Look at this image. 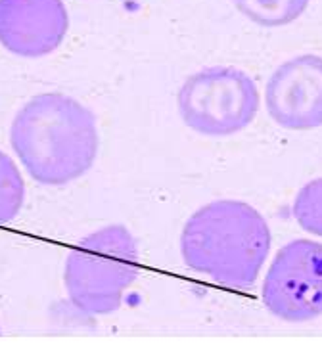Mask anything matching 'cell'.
Segmentation results:
<instances>
[{"instance_id": "obj_1", "label": "cell", "mask_w": 322, "mask_h": 362, "mask_svg": "<svg viewBox=\"0 0 322 362\" xmlns=\"http://www.w3.org/2000/svg\"><path fill=\"white\" fill-rule=\"evenodd\" d=\"M10 144L33 180L64 186L91 171L98 156V127L94 113L71 96L37 94L16 113Z\"/></svg>"}, {"instance_id": "obj_2", "label": "cell", "mask_w": 322, "mask_h": 362, "mask_svg": "<svg viewBox=\"0 0 322 362\" xmlns=\"http://www.w3.org/2000/svg\"><path fill=\"white\" fill-rule=\"evenodd\" d=\"M265 217L250 204L219 199L200 207L184 224L180 253L197 274L234 290H248L259 278L270 251Z\"/></svg>"}, {"instance_id": "obj_3", "label": "cell", "mask_w": 322, "mask_h": 362, "mask_svg": "<svg viewBox=\"0 0 322 362\" xmlns=\"http://www.w3.org/2000/svg\"><path fill=\"white\" fill-rule=\"evenodd\" d=\"M138 245L123 224H108L79 240L64 267L71 303L88 315L117 309L138 276Z\"/></svg>"}, {"instance_id": "obj_4", "label": "cell", "mask_w": 322, "mask_h": 362, "mask_svg": "<svg viewBox=\"0 0 322 362\" xmlns=\"http://www.w3.org/2000/svg\"><path fill=\"white\" fill-rule=\"evenodd\" d=\"M177 102L188 129L204 136H232L253 123L261 98L248 73L217 66L184 81Z\"/></svg>"}, {"instance_id": "obj_5", "label": "cell", "mask_w": 322, "mask_h": 362, "mask_svg": "<svg viewBox=\"0 0 322 362\" xmlns=\"http://www.w3.org/2000/svg\"><path fill=\"white\" fill-rule=\"evenodd\" d=\"M263 303L286 322L322 316V244L294 240L276 253L263 282Z\"/></svg>"}, {"instance_id": "obj_6", "label": "cell", "mask_w": 322, "mask_h": 362, "mask_svg": "<svg viewBox=\"0 0 322 362\" xmlns=\"http://www.w3.org/2000/svg\"><path fill=\"white\" fill-rule=\"evenodd\" d=\"M265 105L276 125L288 131L322 127V56L301 54L270 75Z\"/></svg>"}, {"instance_id": "obj_7", "label": "cell", "mask_w": 322, "mask_h": 362, "mask_svg": "<svg viewBox=\"0 0 322 362\" xmlns=\"http://www.w3.org/2000/svg\"><path fill=\"white\" fill-rule=\"evenodd\" d=\"M67 29L62 0H0V45L13 56H48L64 42Z\"/></svg>"}, {"instance_id": "obj_8", "label": "cell", "mask_w": 322, "mask_h": 362, "mask_svg": "<svg viewBox=\"0 0 322 362\" xmlns=\"http://www.w3.org/2000/svg\"><path fill=\"white\" fill-rule=\"evenodd\" d=\"M311 0H232L238 12L261 27L289 25L301 16Z\"/></svg>"}, {"instance_id": "obj_9", "label": "cell", "mask_w": 322, "mask_h": 362, "mask_svg": "<svg viewBox=\"0 0 322 362\" xmlns=\"http://www.w3.org/2000/svg\"><path fill=\"white\" fill-rule=\"evenodd\" d=\"M25 204V182L13 159L0 150V224L12 223Z\"/></svg>"}, {"instance_id": "obj_10", "label": "cell", "mask_w": 322, "mask_h": 362, "mask_svg": "<svg viewBox=\"0 0 322 362\" xmlns=\"http://www.w3.org/2000/svg\"><path fill=\"white\" fill-rule=\"evenodd\" d=\"M294 217L303 230L322 238V178H315L297 192Z\"/></svg>"}]
</instances>
